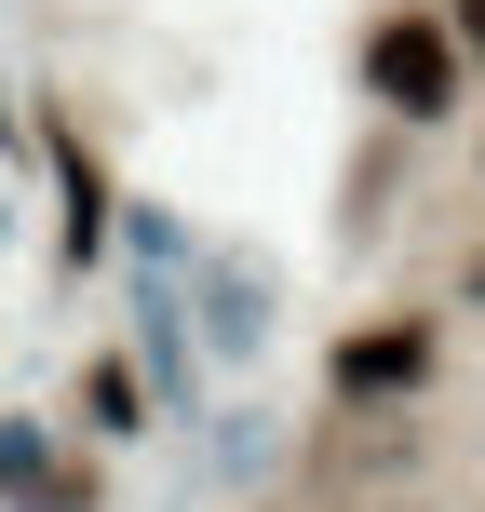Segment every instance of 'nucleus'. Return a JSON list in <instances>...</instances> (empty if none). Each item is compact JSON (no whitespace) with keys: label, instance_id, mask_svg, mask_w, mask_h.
Returning a JSON list of instances; mask_svg holds the SVG:
<instances>
[{"label":"nucleus","instance_id":"obj_4","mask_svg":"<svg viewBox=\"0 0 485 512\" xmlns=\"http://www.w3.org/2000/svg\"><path fill=\"white\" fill-rule=\"evenodd\" d=\"M472 297H485V256H472Z\"/></svg>","mask_w":485,"mask_h":512},{"label":"nucleus","instance_id":"obj_1","mask_svg":"<svg viewBox=\"0 0 485 512\" xmlns=\"http://www.w3.org/2000/svg\"><path fill=\"white\" fill-rule=\"evenodd\" d=\"M364 81H378L405 122H445V108H459V41H445V14H391L378 41H364Z\"/></svg>","mask_w":485,"mask_h":512},{"label":"nucleus","instance_id":"obj_2","mask_svg":"<svg viewBox=\"0 0 485 512\" xmlns=\"http://www.w3.org/2000/svg\"><path fill=\"white\" fill-rule=\"evenodd\" d=\"M432 378V324H364L337 337V391H418Z\"/></svg>","mask_w":485,"mask_h":512},{"label":"nucleus","instance_id":"obj_3","mask_svg":"<svg viewBox=\"0 0 485 512\" xmlns=\"http://www.w3.org/2000/svg\"><path fill=\"white\" fill-rule=\"evenodd\" d=\"M445 41H472V54H485V0H459V14H445Z\"/></svg>","mask_w":485,"mask_h":512}]
</instances>
